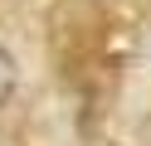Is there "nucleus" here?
<instances>
[{"label": "nucleus", "mask_w": 151, "mask_h": 146, "mask_svg": "<svg viewBox=\"0 0 151 146\" xmlns=\"http://www.w3.org/2000/svg\"><path fill=\"white\" fill-rule=\"evenodd\" d=\"M15 83H20V63H15V54L5 44H0V107L10 102V93H15Z\"/></svg>", "instance_id": "obj_1"}]
</instances>
